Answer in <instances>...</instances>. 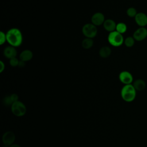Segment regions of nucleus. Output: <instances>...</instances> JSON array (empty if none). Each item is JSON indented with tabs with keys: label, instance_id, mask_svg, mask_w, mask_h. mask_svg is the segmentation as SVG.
Segmentation results:
<instances>
[{
	"label": "nucleus",
	"instance_id": "423d86ee",
	"mask_svg": "<svg viewBox=\"0 0 147 147\" xmlns=\"http://www.w3.org/2000/svg\"><path fill=\"white\" fill-rule=\"evenodd\" d=\"M16 140L15 134L11 131H7L5 132L2 137V141L4 146H10V145L14 144Z\"/></svg>",
	"mask_w": 147,
	"mask_h": 147
},
{
	"label": "nucleus",
	"instance_id": "1a4fd4ad",
	"mask_svg": "<svg viewBox=\"0 0 147 147\" xmlns=\"http://www.w3.org/2000/svg\"><path fill=\"white\" fill-rule=\"evenodd\" d=\"M105 20L104 14L100 12H96L94 13L91 18V23L96 26L103 25Z\"/></svg>",
	"mask_w": 147,
	"mask_h": 147
},
{
	"label": "nucleus",
	"instance_id": "b1692460",
	"mask_svg": "<svg viewBox=\"0 0 147 147\" xmlns=\"http://www.w3.org/2000/svg\"><path fill=\"white\" fill-rule=\"evenodd\" d=\"M0 65H1V68H0V72H2L5 68V65L3 63L2 61H0Z\"/></svg>",
	"mask_w": 147,
	"mask_h": 147
},
{
	"label": "nucleus",
	"instance_id": "20e7f679",
	"mask_svg": "<svg viewBox=\"0 0 147 147\" xmlns=\"http://www.w3.org/2000/svg\"><path fill=\"white\" fill-rule=\"evenodd\" d=\"M11 111L13 114L16 117H23L26 113V107L25 105L21 101H16L10 106Z\"/></svg>",
	"mask_w": 147,
	"mask_h": 147
},
{
	"label": "nucleus",
	"instance_id": "a211bd4d",
	"mask_svg": "<svg viewBox=\"0 0 147 147\" xmlns=\"http://www.w3.org/2000/svg\"><path fill=\"white\" fill-rule=\"evenodd\" d=\"M135 39L133 36H128L124 40L123 44L127 48L132 47L135 44Z\"/></svg>",
	"mask_w": 147,
	"mask_h": 147
},
{
	"label": "nucleus",
	"instance_id": "aec40b11",
	"mask_svg": "<svg viewBox=\"0 0 147 147\" xmlns=\"http://www.w3.org/2000/svg\"><path fill=\"white\" fill-rule=\"evenodd\" d=\"M20 62V60H18L17 57H13L9 59V64L13 67H16L18 66V64Z\"/></svg>",
	"mask_w": 147,
	"mask_h": 147
},
{
	"label": "nucleus",
	"instance_id": "6e6552de",
	"mask_svg": "<svg viewBox=\"0 0 147 147\" xmlns=\"http://www.w3.org/2000/svg\"><path fill=\"white\" fill-rule=\"evenodd\" d=\"M133 37L137 41H142L147 37V29L145 27H139L133 33Z\"/></svg>",
	"mask_w": 147,
	"mask_h": 147
},
{
	"label": "nucleus",
	"instance_id": "ddd939ff",
	"mask_svg": "<svg viewBox=\"0 0 147 147\" xmlns=\"http://www.w3.org/2000/svg\"><path fill=\"white\" fill-rule=\"evenodd\" d=\"M33 56V52L29 49H25L20 54V60L24 62L30 61Z\"/></svg>",
	"mask_w": 147,
	"mask_h": 147
},
{
	"label": "nucleus",
	"instance_id": "f3484780",
	"mask_svg": "<svg viewBox=\"0 0 147 147\" xmlns=\"http://www.w3.org/2000/svg\"><path fill=\"white\" fill-rule=\"evenodd\" d=\"M127 25L124 22H119L117 24L115 30L121 34H123L127 31Z\"/></svg>",
	"mask_w": 147,
	"mask_h": 147
},
{
	"label": "nucleus",
	"instance_id": "7ed1b4c3",
	"mask_svg": "<svg viewBox=\"0 0 147 147\" xmlns=\"http://www.w3.org/2000/svg\"><path fill=\"white\" fill-rule=\"evenodd\" d=\"M124 38L122 34L116 30L109 33L107 36L109 43L113 47H118L121 46L124 42Z\"/></svg>",
	"mask_w": 147,
	"mask_h": 147
},
{
	"label": "nucleus",
	"instance_id": "4be33fe9",
	"mask_svg": "<svg viewBox=\"0 0 147 147\" xmlns=\"http://www.w3.org/2000/svg\"><path fill=\"white\" fill-rule=\"evenodd\" d=\"M6 41V33H5L1 31L0 32V42H1L0 44L3 45Z\"/></svg>",
	"mask_w": 147,
	"mask_h": 147
},
{
	"label": "nucleus",
	"instance_id": "5701e85b",
	"mask_svg": "<svg viewBox=\"0 0 147 147\" xmlns=\"http://www.w3.org/2000/svg\"><path fill=\"white\" fill-rule=\"evenodd\" d=\"M10 96V98H11L13 103H14V102H15L16 101L19 100H18V95L17 94H12Z\"/></svg>",
	"mask_w": 147,
	"mask_h": 147
},
{
	"label": "nucleus",
	"instance_id": "0eeeda50",
	"mask_svg": "<svg viewBox=\"0 0 147 147\" xmlns=\"http://www.w3.org/2000/svg\"><path fill=\"white\" fill-rule=\"evenodd\" d=\"M119 81L124 85L130 84L133 82V76L132 74L127 71H123L119 74Z\"/></svg>",
	"mask_w": 147,
	"mask_h": 147
},
{
	"label": "nucleus",
	"instance_id": "393cba45",
	"mask_svg": "<svg viewBox=\"0 0 147 147\" xmlns=\"http://www.w3.org/2000/svg\"><path fill=\"white\" fill-rule=\"evenodd\" d=\"M25 62L20 60V62H19L18 67H25Z\"/></svg>",
	"mask_w": 147,
	"mask_h": 147
},
{
	"label": "nucleus",
	"instance_id": "4468645a",
	"mask_svg": "<svg viewBox=\"0 0 147 147\" xmlns=\"http://www.w3.org/2000/svg\"><path fill=\"white\" fill-rule=\"evenodd\" d=\"M132 84L137 91H143L146 87L145 82L141 79H137L133 81Z\"/></svg>",
	"mask_w": 147,
	"mask_h": 147
},
{
	"label": "nucleus",
	"instance_id": "9d476101",
	"mask_svg": "<svg viewBox=\"0 0 147 147\" xmlns=\"http://www.w3.org/2000/svg\"><path fill=\"white\" fill-rule=\"evenodd\" d=\"M134 20L139 27H145L147 25V15L143 12L138 13L134 17Z\"/></svg>",
	"mask_w": 147,
	"mask_h": 147
},
{
	"label": "nucleus",
	"instance_id": "2eb2a0df",
	"mask_svg": "<svg viewBox=\"0 0 147 147\" xmlns=\"http://www.w3.org/2000/svg\"><path fill=\"white\" fill-rule=\"evenodd\" d=\"M111 53V49L108 46H104L100 48L99 51V55L102 58H107Z\"/></svg>",
	"mask_w": 147,
	"mask_h": 147
},
{
	"label": "nucleus",
	"instance_id": "412c9836",
	"mask_svg": "<svg viewBox=\"0 0 147 147\" xmlns=\"http://www.w3.org/2000/svg\"><path fill=\"white\" fill-rule=\"evenodd\" d=\"M3 102L4 103V105L5 106H11V105L13 104V102L10 98V96L9 95V96H6L4 98L3 100Z\"/></svg>",
	"mask_w": 147,
	"mask_h": 147
},
{
	"label": "nucleus",
	"instance_id": "39448f33",
	"mask_svg": "<svg viewBox=\"0 0 147 147\" xmlns=\"http://www.w3.org/2000/svg\"><path fill=\"white\" fill-rule=\"evenodd\" d=\"M82 33L86 37L93 38L96 36L98 29L96 26L92 23H88L82 27Z\"/></svg>",
	"mask_w": 147,
	"mask_h": 147
},
{
	"label": "nucleus",
	"instance_id": "f8f14e48",
	"mask_svg": "<svg viewBox=\"0 0 147 147\" xmlns=\"http://www.w3.org/2000/svg\"><path fill=\"white\" fill-rule=\"evenodd\" d=\"M104 29L109 32V33L114 32L115 30L117 24L115 22L111 19H107L105 21L103 24Z\"/></svg>",
	"mask_w": 147,
	"mask_h": 147
},
{
	"label": "nucleus",
	"instance_id": "dca6fc26",
	"mask_svg": "<svg viewBox=\"0 0 147 147\" xmlns=\"http://www.w3.org/2000/svg\"><path fill=\"white\" fill-rule=\"evenodd\" d=\"M94 45V41L92 38H84L82 42V46L84 49H90Z\"/></svg>",
	"mask_w": 147,
	"mask_h": 147
},
{
	"label": "nucleus",
	"instance_id": "9b49d317",
	"mask_svg": "<svg viewBox=\"0 0 147 147\" xmlns=\"http://www.w3.org/2000/svg\"><path fill=\"white\" fill-rule=\"evenodd\" d=\"M17 51L15 47L9 45L6 47L3 50V55L9 59L17 56Z\"/></svg>",
	"mask_w": 147,
	"mask_h": 147
},
{
	"label": "nucleus",
	"instance_id": "a878e982",
	"mask_svg": "<svg viewBox=\"0 0 147 147\" xmlns=\"http://www.w3.org/2000/svg\"><path fill=\"white\" fill-rule=\"evenodd\" d=\"M9 147H21L20 145H19L18 144H13V145H10Z\"/></svg>",
	"mask_w": 147,
	"mask_h": 147
},
{
	"label": "nucleus",
	"instance_id": "f03ea898",
	"mask_svg": "<svg viewBox=\"0 0 147 147\" xmlns=\"http://www.w3.org/2000/svg\"><path fill=\"white\" fill-rule=\"evenodd\" d=\"M137 91L132 84L124 85L121 90V96L126 102H131L136 99Z\"/></svg>",
	"mask_w": 147,
	"mask_h": 147
},
{
	"label": "nucleus",
	"instance_id": "f257e3e1",
	"mask_svg": "<svg viewBox=\"0 0 147 147\" xmlns=\"http://www.w3.org/2000/svg\"><path fill=\"white\" fill-rule=\"evenodd\" d=\"M6 41L10 45L15 48L20 47L23 41V36L21 30L16 28H13L6 33Z\"/></svg>",
	"mask_w": 147,
	"mask_h": 147
},
{
	"label": "nucleus",
	"instance_id": "6ab92c4d",
	"mask_svg": "<svg viewBox=\"0 0 147 147\" xmlns=\"http://www.w3.org/2000/svg\"><path fill=\"white\" fill-rule=\"evenodd\" d=\"M137 13L136 9L133 7H130L126 10V14L130 18H134Z\"/></svg>",
	"mask_w": 147,
	"mask_h": 147
}]
</instances>
